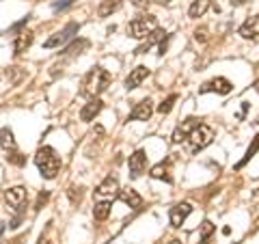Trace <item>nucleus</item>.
<instances>
[{"label":"nucleus","mask_w":259,"mask_h":244,"mask_svg":"<svg viewBox=\"0 0 259 244\" xmlns=\"http://www.w3.org/2000/svg\"><path fill=\"white\" fill-rule=\"evenodd\" d=\"M175 102H177V93H171V95L166 97V100H162V104L158 106V112H160V115H168V112L173 110Z\"/></svg>","instance_id":"393cba45"},{"label":"nucleus","mask_w":259,"mask_h":244,"mask_svg":"<svg viewBox=\"0 0 259 244\" xmlns=\"http://www.w3.org/2000/svg\"><path fill=\"white\" fill-rule=\"evenodd\" d=\"M123 3L125 0H102L100 7H97V15H100V18H108V15L119 11Z\"/></svg>","instance_id":"4be33fe9"},{"label":"nucleus","mask_w":259,"mask_h":244,"mask_svg":"<svg viewBox=\"0 0 259 244\" xmlns=\"http://www.w3.org/2000/svg\"><path fill=\"white\" fill-rule=\"evenodd\" d=\"M76 0H59V3H54V11H65L67 7H71Z\"/></svg>","instance_id":"c756f323"},{"label":"nucleus","mask_w":259,"mask_h":244,"mask_svg":"<svg viewBox=\"0 0 259 244\" xmlns=\"http://www.w3.org/2000/svg\"><path fill=\"white\" fill-rule=\"evenodd\" d=\"M7 160H9L13 167H24V165H26V156H24V153H20L18 149H15V151H9Z\"/></svg>","instance_id":"cd10ccee"},{"label":"nucleus","mask_w":259,"mask_h":244,"mask_svg":"<svg viewBox=\"0 0 259 244\" xmlns=\"http://www.w3.org/2000/svg\"><path fill=\"white\" fill-rule=\"evenodd\" d=\"M229 3H231V7H242L246 0H229Z\"/></svg>","instance_id":"2f4dec72"},{"label":"nucleus","mask_w":259,"mask_h":244,"mask_svg":"<svg viewBox=\"0 0 259 244\" xmlns=\"http://www.w3.org/2000/svg\"><path fill=\"white\" fill-rule=\"evenodd\" d=\"M240 37L244 39H257L259 37V15H253V18H248L242 26L238 28Z\"/></svg>","instance_id":"dca6fc26"},{"label":"nucleus","mask_w":259,"mask_h":244,"mask_svg":"<svg viewBox=\"0 0 259 244\" xmlns=\"http://www.w3.org/2000/svg\"><path fill=\"white\" fill-rule=\"evenodd\" d=\"M216 231V225H212L209 221L201 223V244H207V240L212 238V233Z\"/></svg>","instance_id":"a878e982"},{"label":"nucleus","mask_w":259,"mask_h":244,"mask_svg":"<svg viewBox=\"0 0 259 244\" xmlns=\"http://www.w3.org/2000/svg\"><path fill=\"white\" fill-rule=\"evenodd\" d=\"M80 30V24H76V22H71V24H67L63 30H59V32H54V35L48 39V42L44 44V48H48V50H52V48H61V46H65L69 42L71 37L76 35V32Z\"/></svg>","instance_id":"39448f33"},{"label":"nucleus","mask_w":259,"mask_h":244,"mask_svg":"<svg viewBox=\"0 0 259 244\" xmlns=\"http://www.w3.org/2000/svg\"><path fill=\"white\" fill-rule=\"evenodd\" d=\"M37 244H50V240H46V238H44V235H41V238H39V240H37Z\"/></svg>","instance_id":"473e14b6"},{"label":"nucleus","mask_w":259,"mask_h":244,"mask_svg":"<svg viewBox=\"0 0 259 244\" xmlns=\"http://www.w3.org/2000/svg\"><path fill=\"white\" fill-rule=\"evenodd\" d=\"M110 83H112V76L104 67L95 65V67L89 69L82 76V80H80V95L89 97V100H91V97H100L108 89Z\"/></svg>","instance_id":"f257e3e1"},{"label":"nucleus","mask_w":259,"mask_h":244,"mask_svg":"<svg viewBox=\"0 0 259 244\" xmlns=\"http://www.w3.org/2000/svg\"><path fill=\"white\" fill-rule=\"evenodd\" d=\"M257 151H259V134L255 136V141H253V145H250V147L246 149V156H244V158H242V160H240V165H238V169H242V167H244V165H246V162H248L250 158H253V156H255V153H257Z\"/></svg>","instance_id":"bb28decb"},{"label":"nucleus","mask_w":259,"mask_h":244,"mask_svg":"<svg viewBox=\"0 0 259 244\" xmlns=\"http://www.w3.org/2000/svg\"><path fill=\"white\" fill-rule=\"evenodd\" d=\"M35 165H37L44 180H54V177L59 175L61 167H63V160H61L59 153H56L54 147L44 145V147H39L37 153H35Z\"/></svg>","instance_id":"f03ea898"},{"label":"nucleus","mask_w":259,"mask_h":244,"mask_svg":"<svg viewBox=\"0 0 259 244\" xmlns=\"http://www.w3.org/2000/svg\"><path fill=\"white\" fill-rule=\"evenodd\" d=\"M102 108H104V102L100 100V97H91V100L82 106V110H80V119L89 124V121H93L97 115H100Z\"/></svg>","instance_id":"f8f14e48"},{"label":"nucleus","mask_w":259,"mask_h":244,"mask_svg":"<svg viewBox=\"0 0 259 244\" xmlns=\"http://www.w3.org/2000/svg\"><path fill=\"white\" fill-rule=\"evenodd\" d=\"M0 147H3L7 153L18 149V143H15V136H13L11 128H0Z\"/></svg>","instance_id":"412c9836"},{"label":"nucleus","mask_w":259,"mask_h":244,"mask_svg":"<svg viewBox=\"0 0 259 244\" xmlns=\"http://www.w3.org/2000/svg\"><path fill=\"white\" fill-rule=\"evenodd\" d=\"M110 201H100L93 206V218L95 221H106V218L110 216Z\"/></svg>","instance_id":"b1692460"},{"label":"nucleus","mask_w":259,"mask_h":244,"mask_svg":"<svg viewBox=\"0 0 259 244\" xmlns=\"http://www.w3.org/2000/svg\"><path fill=\"white\" fill-rule=\"evenodd\" d=\"M233 91V85L229 83L227 78L223 76H218V78H212V80H207V83L199 89V93L201 95H205V93H218V95H229Z\"/></svg>","instance_id":"0eeeda50"},{"label":"nucleus","mask_w":259,"mask_h":244,"mask_svg":"<svg viewBox=\"0 0 259 244\" xmlns=\"http://www.w3.org/2000/svg\"><path fill=\"white\" fill-rule=\"evenodd\" d=\"M164 35H166V32L162 30V28H156V30L151 32V35H147V37H145V42H143L139 48H136V50H134V54H145L147 50H151V48L156 46L158 42H162V39H164Z\"/></svg>","instance_id":"f3484780"},{"label":"nucleus","mask_w":259,"mask_h":244,"mask_svg":"<svg viewBox=\"0 0 259 244\" xmlns=\"http://www.w3.org/2000/svg\"><path fill=\"white\" fill-rule=\"evenodd\" d=\"M119 192H121L119 182H117V177H112V175H108L106 180L95 188V194L97 197H102V199H117Z\"/></svg>","instance_id":"9d476101"},{"label":"nucleus","mask_w":259,"mask_h":244,"mask_svg":"<svg viewBox=\"0 0 259 244\" xmlns=\"http://www.w3.org/2000/svg\"><path fill=\"white\" fill-rule=\"evenodd\" d=\"M127 169H130V177H132V180L141 177L145 171H147V153L143 149H136L132 156L127 158Z\"/></svg>","instance_id":"6e6552de"},{"label":"nucleus","mask_w":259,"mask_h":244,"mask_svg":"<svg viewBox=\"0 0 259 244\" xmlns=\"http://www.w3.org/2000/svg\"><path fill=\"white\" fill-rule=\"evenodd\" d=\"M166 244H182V240H171V242H166Z\"/></svg>","instance_id":"f704fd0d"},{"label":"nucleus","mask_w":259,"mask_h":244,"mask_svg":"<svg viewBox=\"0 0 259 244\" xmlns=\"http://www.w3.org/2000/svg\"><path fill=\"white\" fill-rule=\"evenodd\" d=\"M87 48H89V42H87V39H76V42H71V46L65 48L63 54L71 59V56H76V54H82Z\"/></svg>","instance_id":"5701e85b"},{"label":"nucleus","mask_w":259,"mask_h":244,"mask_svg":"<svg viewBox=\"0 0 259 244\" xmlns=\"http://www.w3.org/2000/svg\"><path fill=\"white\" fill-rule=\"evenodd\" d=\"M149 3H162V5H166V3H171V0H149Z\"/></svg>","instance_id":"72a5a7b5"},{"label":"nucleus","mask_w":259,"mask_h":244,"mask_svg":"<svg viewBox=\"0 0 259 244\" xmlns=\"http://www.w3.org/2000/svg\"><path fill=\"white\" fill-rule=\"evenodd\" d=\"M212 7V0H192V5L188 7V18L190 20H199L209 11Z\"/></svg>","instance_id":"6ab92c4d"},{"label":"nucleus","mask_w":259,"mask_h":244,"mask_svg":"<svg viewBox=\"0 0 259 244\" xmlns=\"http://www.w3.org/2000/svg\"><path fill=\"white\" fill-rule=\"evenodd\" d=\"M151 115H153L151 100H141L132 110H130V119H132V121H149Z\"/></svg>","instance_id":"9b49d317"},{"label":"nucleus","mask_w":259,"mask_h":244,"mask_svg":"<svg viewBox=\"0 0 259 244\" xmlns=\"http://www.w3.org/2000/svg\"><path fill=\"white\" fill-rule=\"evenodd\" d=\"M192 212V206L190 203H177V206H173L171 210H168V221H171V227H175V229H180V227L184 225V221L190 216Z\"/></svg>","instance_id":"1a4fd4ad"},{"label":"nucleus","mask_w":259,"mask_h":244,"mask_svg":"<svg viewBox=\"0 0 259 244\" xmlns=\"http://www.w3.org/2000/svg\"><path fill=\"white\" fill-rule=\"evenodd\" d=\"M149 175L153 177V180H164L166 184H173V177H171V162H160V165H156Z\"/></svg>","instance_id":"aec40b11"},{"label":"nucleus","mask_w":259,"mask_h":244,"mask_svg":"<svg viewBox=\"0 0 259 244\" xmlns=\"http://www.w3.org/2000/svg\"><path fill=\"white\" fill-rule=\"evenodd\" d=\"M32 32L30 30H22V32H18L15 35V39H13V54L15 56H20V54H24L30 48V44H32Z\"/></svg>","instance_id":"4468645a"},{"label":"nucleus","mask_w":259,"mask_h":244,"mask_svg":"<svg viewBox=\"0 0 259 244\" xmlns=\"http://www.w3.org/2000/svg\"><path fill=\"white\" fill-rule=\"evenodd\" d=\"M46 201H48V192H41L39 194V199H37V203H35V210H41V206Z\"/></svg>","instance_id":"7c9ffc66"},{"label":"nucleus","mask_w":259,"mask_h":244,"mask_svg":"<svg viewBox=\"0 0 259 244\" xmlns=\"http://www.w3.org/2000/svg\"><path fill=\"white\" fill-rule=\"evenodd\" d=\"M194 39H197V42H201V44L207 42V28H205V26H201V28L194 30Z\"/></svg>","instance_id":"c85d7f7f"},{"label":"nucleus","mask_w":259,"mask_h":244,"mask_svg":"<svg viewBox=\"0 0 259 244\" xmlns=\"http://www.w3.org/2000/svg\"><path fill=\"white\" fill-rule=\"evenodd\" d=\"M119 199L123 201L127 208H132V210H141V208H143V197H141V194L136 192L134 188L121 190V192H119Z\"/></svg>","instance_id":"a211bd4d"},{"label":"nucleus","mask_w":259,"mask_h":244,"mask_svg":"<svg viewBox=\"0 0 259 244\" xmlns=\"http://www.w3.org/2000/svg\"><path fill=\"white\" fill-rule=\"evenodd\" d=\"M156 28H158L156 15L145 13V15H139V18H134L132 22L127 24V35L132 39H145L147 35H151Z\"/></svg>","instance_id":"20e7f679"},{"label":"nucleus","mask_w":259,"mask_h":244,"mask_svg":"<svg viewBox=\"0 0 259 244\" xmlns=\"http://www.w3.org/2000/svg\"><path fill=\"white\" fill-rule=\"evenodd\" d=\"M216 138V130L207 124H197L192 130L188 138H186V143H188V151L190 153H199L201 149H205L207 145H212V141Z\"/></svg>","instance_id":"7ed1b4c3"},{"label":"nucleus","mask_w":259,"mask_h":244,"mask_svg":"<svg viewBox=\"0 0 259 244\" xmlns=\"http://www.w3.org/2000/svg\"><path fill=\"white\" fill-rule=\"evenodd\" d=\"M5 201L9 203V208L13 212H22L26 208V201H28V190L24 186H13L5 192Z\"/></svg>","instance_id":"423d86ee"},{"label":"nucleus","mask_w":259,"mask_h":244,"mask_svg":"<svg viewBox=\"0 0 259 244\" xmlns=\"http://www.w3.org/2000/svg\"><path fill=\"white\" fill-rule=\"evenodd\" d=\"M149 76V69L145 67V65H139V67H134L130 71V76L125 78V89L127 91H132V89H139L143 85V80Z\"/></svg>","instance_id":"ddd939ff"},{"label":"nucleus","mask_w":259,"mask_h":244,"mask_svg":"<svg viewBox=\"0 0 259 244\" xmlns=\"http://www.w3.org/2000/svg\"><path fill=\"white\" fill-rule=\"evenodd\" d=\"M197 124H199V121H197V119H192V117H190V119H186V121H182V124L175 128V132H173V143H175V145L186 143V138H188L190 130L197 126Z\"/></svg>","instance_id":"2eb2a0df"}]
</instances>
